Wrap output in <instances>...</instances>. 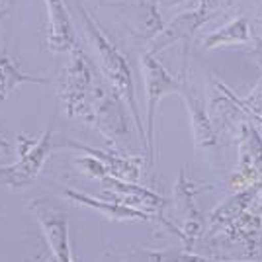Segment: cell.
Returning <instances> with one entry per match:
<instances>
[{"label": "cell", "instance_id": "1", "mask_svg": "<svg viewBox=\"0 0 262 262\" xmlns=\"http://www.w3.org/2000/svg\"><path fill=\"white\" fill-rule=\"evenodd\" d=\"M77 8H78V14H80V20H82V26H84V33H86L88 43H90L92 51L96 55L98 67L102 69V73L106 75V78L114 84V88L129 102L131 110L135 114V120L139 123L135 96H133V84H131V73L127 63H125V59L121 57L120 51L114 45L110 43V39L102 33L98 24L94 22V18L90 16V12L80 2H77Z\"/></svg>", "mask_w": 262, "mask_h": 262}, {"label": "cell", "instance_id": "2", "mask_svg": "<svg viewBox=\"0 0 262 262\" xmlns=\"http://www.w3.org/2000/svg\"><path fill=\"white\" fill-rule=\"evenodd\" d=\"M92 86V73L86 55L82 53L80 45H75L71 51V63L65 69L61 82V96L67 102V110L71 114H78L84 108V100Z\"/></svg>", "mask_w": 262, "mask_h": 262}, {"label": "cell", "instance_id": "3", "mask_svg": "<svg viewBox=\"0 0 262 262\" xmlns=\"http://www.w3.org/2000/svg\"><path fill=\"white\" fill-rule=\"evenodd\" d=\"M47 12V47L55 53H71L78 43L65 0H43Z\"/></svg>", "mask_w": 262, "mask_h": 262}, {"label": "cell", "instance_id": "4", "mask_svg": "<svg viewBox=\"0 0 262 262\" xmlns=\"http://www.w3.org/2000/svg\"><path fill=\"white\" fill-rule=\"evenodd\" d=\"M49 153H51V129L45 131L37 141L30 143V147L22 155V159L16 164L8 166V168H2L0 176H6L4 180L14 186L28 184L39 172V168L43 166L45 159H47Z\"/></svg>", "mask_w": 262, "mask_h": 262}, {"label": "cell", "instance_id": "5", "mask_svg": "<svg viewBox=\"0 0 262 262\" xmlns=\"http://www.w3.org/2000/svg\"><path fill=\"white\" fill-rule=\"evenodd\" d=\"M143 69H145V78H147V96H149V114H147V123H149V147H153V123H155V110L159 100L163 98L166 92H172L178 88L172 78L166 75L163 67L151 57L143 59Z\"/></svg>", "mask_w": 262, "mask_h": 262}, {"label": "cell", "instance_id": "6", "mask_svg": "<svg viewBox=\"0 0 262 262\" xmlns=\"http://www.w3.org/2000/svg\"><path fill=\"white\" fill-rule=\"evenodd\" d=\"M24 82H47V78L24 75L10 59V55L0 51V102L6 98L14 88L24 84Z\"/></svg>", "mask_w": 262, "mask_h": 262}, {"label": "cell", "instance_id": "7", "mask_svg": "<svg viewBox=\"0 0 262 262\" xmlns=\"http://www.w3.org/2000/svg\"><path fill=\"white\" fill-rule=\"evenodd\" d=\"M43 225H49L51 229H47L49 239H51V247L55 249L59 262H71L69 258V247H67V229L63 217L51 215L49 219H43Z\"/></svg>", "mask_w": 262, "mask_h": 262}, {"label": "cell", "instance_id": "8", "mask_svg": "<svg viewBox=\"0 0 262 262\" xmlns=\"http://www.w3.org/2000/svg\"><path fill=\"white\" fill-rule=\"evenodd\" d=\"M149 262H209L196 254H188L182 251H163V252H149L147 254Z\"/></svg>", "mask_w": 262, "mask_h": 262}, {"label": "cell", "instance_id": "9", "mask_svg": "<svg viewBox=\"0 0 262 262\" xmlns=\"http://www.w3.org/2000/svg\"><path fill=\"white\" fill-rule=\"evenodd\" d=\"M0 149H8V143L4 141L2 137H0Z\"/></svg>", "mask_w": 262, "mask_h": 262}, {"label": "cell", "instance_id": "10", "mask_svg": "<svg viewBox=\"0 0 262 262\" xmlns=\"http://www.w3.org/2000/svg\"><path fill=\"white\" fill-rule=\"evenodd\" d=\"M2 14H4V12H2V10H0V18H2Z\"/></svg>", "mask_w": 262, "mask_h": 262}]
</instances>
